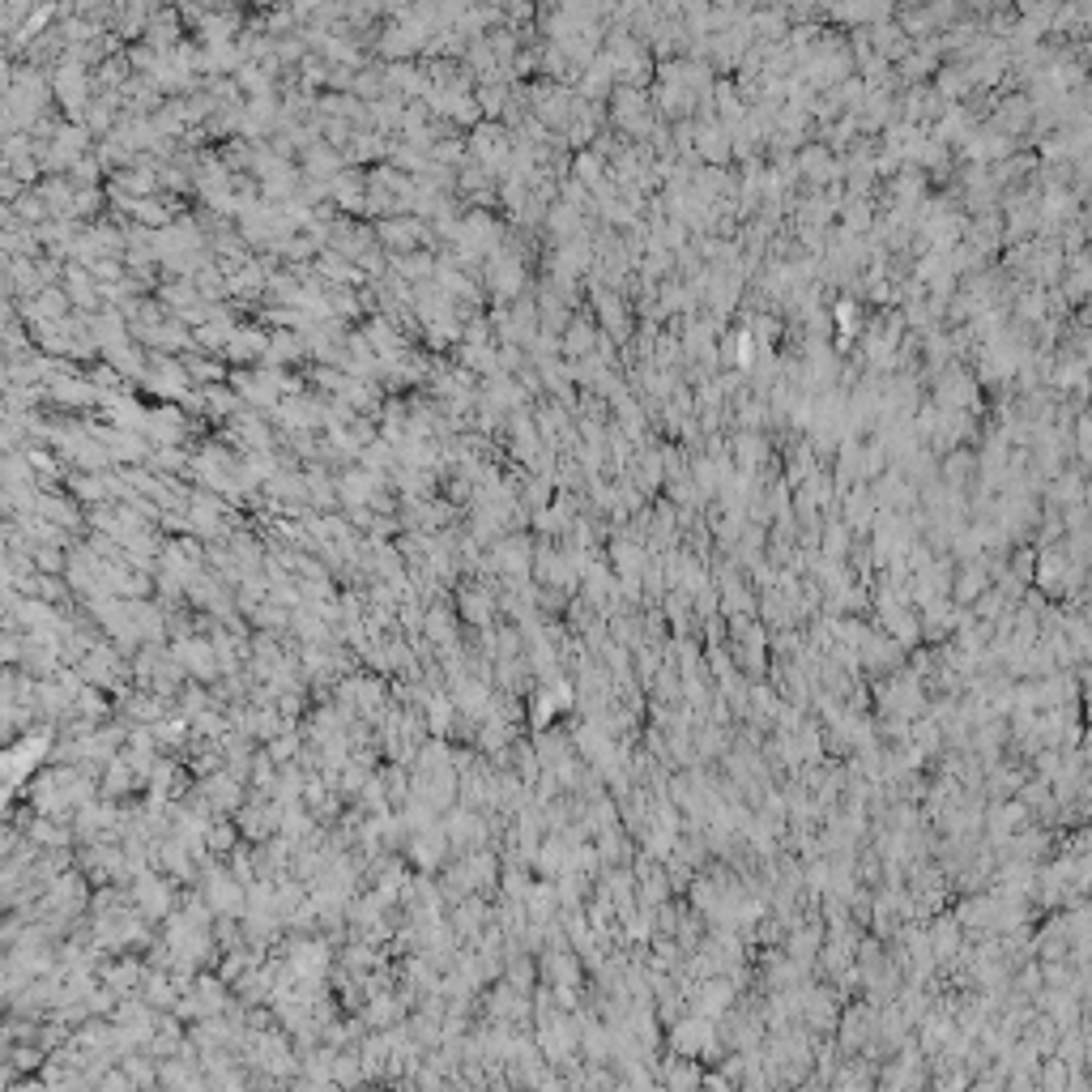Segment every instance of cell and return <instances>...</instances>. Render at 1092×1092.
<instances>
[{"mask_svg":"<svg viewBox=\"0 0 1092 1092\" xmlns=\"http://www.w3.org/2000/svg\"><path fill=\"white\" fill-rule=\"evenodd\" d=\"M985 589H990V572H985V564L982 559H968L965 572H960V581H956V589H951V601H956V606H973Z\"/></svg>","mask_w":1092,"mask_h":1092,"instance_id":"6da1fadb","label":"cell"},{"mask_svg":"<svg viewBox=\"0 0 1092 1092\" xmlns=\"http://www.w3.org/2000/svg\"><path fill=\"white\" fill-rule=\"evenodd\" d=\"M661 1084H670V1088H695V1084H704V1075L695 1071V1067H678V1062H670L666 1071H661Z\"/></svg>","mask_w":1092,"mask_h":1092,"instance_id":"7a4b0ae2","label":"cell"}]
</instances>
